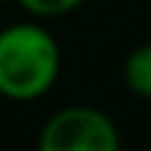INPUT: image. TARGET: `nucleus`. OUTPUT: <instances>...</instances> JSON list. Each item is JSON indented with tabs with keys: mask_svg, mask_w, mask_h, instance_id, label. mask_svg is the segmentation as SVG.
Instances as JSON below:
<instances>
[{
	"mask_svg": "<svg viewBox=\"0 0 151 151\" xmlns=\"http://www.w3.org/2000/svg\"><path fill=\"white\" fill-rule=\"evenodd\" d=\"M62 50L39 21H18L0 30V95L9 101H36L59 77Z\"/></svg>",
	"mask_w": 151,
	"mask_h": 151,
	"instance_id": "nucleus-1",
	"label": "nucleus"
},
{
	"mask_svg": "<svg viewBox=\"0 0 151 151\" xmlns=\"http://www.w3.org/2000/svg\"><path fill=\"white\" fill-rule=\"evenodd\" d=\"M122 136L116 122L86 104H74L56 110L42 133H39V148L42 151H119Z\"/></svg>",
	"mask_w": 151,
	"mask_h": 151,
	"instance_id": "nucleus-2",
	"label": "nucleus"
},
{
	"mask_svg": "<svg viewBox=\"0 0 151 151\" xmlns=\"http://www.w3.org/2000/svg\"><path fill=\"white\" fill-rule=\"evenodd\" d=\"M122 80H124V86H127L133 95L151 101V42L136 45V47L124 56Z\"/></svg>",
	"mask_w": 151,
	"mask_h": 151,
	"instance_id": "nucleus-3",
	"label": "nucleus"
},
{
	"mask_svg": "<svg viewBox=\"0 0 151 151\" xmlns=\"http://www.w3.org/2000/svg\"><path fill=\"white\" fill-rule=\"evenodd\" d=\"M18 3L24 6L27 15L45 21V18H62L74 9H80L86 0H18Z\"/></svg>",
	"mask_w": 151,
	"mask_h": 151,
	"instance_id": "nucleus-4",
	"label": "nucleus"
},
{
	"mask_svg": "<svg viewBox=\"0 0 151 151\" xmlns=\"http://www.w3.org/2000/svg\"><path fill=\"white\" fill-rule=\"evenodd\" d=\"M0 3H6V0H0Z\"/></svg>",
	"mask_w": 151,
	"mask_h": 151,
	"instance_id": "nucleus-5",
	"label": "nucleus"
}]
</instances>
